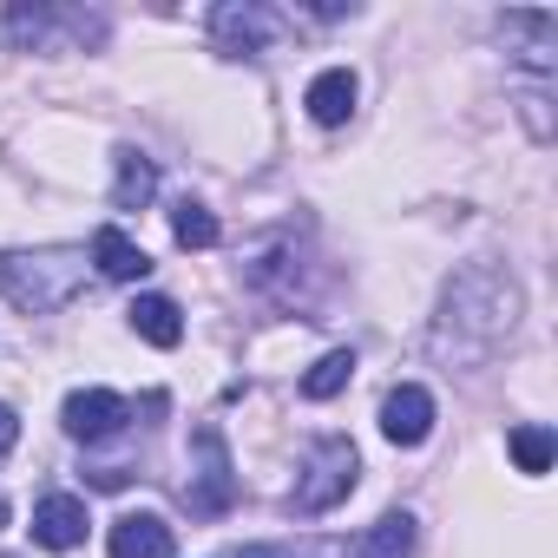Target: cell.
<instances>
[{
    "mask_svg": "<svg viewBox=\"0 0 558 558\" xmlns=\"http://www.w3.org/2000/svg\"><path fill=\"white\" fill-rule=\"evenodd\" d=\"M512 323H519V283L506 269L480 263L447 290V310L434 323V355L440 362H486L512 336Z\"/></svg>",
    "mask_w": 558,
    "mask_h": 558,
    "instance_id": "6da1fadb",
    "label": "cell"
},
{
    "mask_svg": "<svg viewBox=\"0 0 558 558\" xmlns=\"http://www.w3.org/2000/svg\"><path fill=\"white\" fill-rule=\"evenodd\" d=\"M86 290V250H14L0 256V296L27 316H53Z\"/></svg>",
    "mask_w": 558,
    "mask_h": 558,
    "instance_id": "7a4b0ae2",
    "label": "cell"
},
{
    "mask_svg": "<svg viewBox=\"0 0 558 558\" xmlns=\"http://www.w3.org/2000/svg\"><path fill=\"white\" fill-rule=\"evenodd\" d=\"M355 480H362V453H355V440H342V434H323V440L310 447L303 473H296V493H290V506H296L303 519H316V512L342 506V499L355 493Z\"/></svg>",
    "mask_w": 558,
    "mask_h": 558,
    "instance_id": "3957f363",
    "label": "cell"
},
{
    "mask_svg": "<svg viewBox=\"0 0 558 558\" xmlns=\"http://www.w3.org/2000/svg\"><path fill=\"white\" fill-rule=\"evenodd\" d=\"M197 453H204V473H197V486H184V499H191V512H197V519H217V512H230V499H236L230 447H223V434H217V427H197Z\"/></svg>",
    "mask_w": 558,
    "mask_h": 558,
    "instance_id": "277c9868",
    "label": "cell"
},
{
    "mask_svg": "<svg viewBox=\"0 0 558 558\" xmlns=\"http://www.w3.org/2000/svg\"><path fill=\"white\" fill-rule=\"evenodd\" d=\"M125 421H132V408H125V395H112V388H80V395H66V408H60V427H66L73 440H112Z\"/></svg>",
    "mask_w": 558,
    "mask_h": 558,
    "instance_id": "5b68a950",
    "label": "cell"
},
{
    "mask_svg": "<svg viewBox=\"0 0 558 558\" xmlns=\"http://www.w3.org/2000/svg\"><path fill=\"white\" fill-rule=\"evenodd\" d=\"M210 34L223 40V53H263L269 40H276V14L269 8H236V0H223V8L210 14Z\"/></svg>",
    "mask_w": 558,
    "mask_h": 558,
    "instance_id": "8992f818",
    "label": "cell"
},
{
    "mask_svg": "<svg viewBox=\"0 0 558 558\" xmlns=\"http://www.w3.org/2000/svg\"><path fill=\"white\" fill-rule=\"evenodd\" d=\"M381 434L395 440V447H421L427 434H434V395L427 388H395L388 401H381Z\"/></svg>",
    "mask_w": 558,
    "mask_h": 558,
    "instance_id": "52a82bcc",
    "label": "cell"
},
{
    "mask_svg": "<svg viewBox=\"0 0 558 558\" xmlns=\"http://www.w3.org/2000/svg\"><path fill=\"white\" fill-rule=\"evenodd\" d=\"M34 538H40L47 551H73V545H86V499H73V493H47V499L34 506Z\"/></svg>",
    "mask_w": 558,
    "mask_h": 558,
    "instance_id": "ba28073f",
    "label": "cell"
},
{
    "mask_svg": "<svg viewBox=\"0 0 558 558\" xmlns=\"http://www.w3.org/2000/svg\"><path fill=\"white\" fill-rule=\"evenodd\" d=\"M106 551H112V558H171L178 545H171V525H165L158 512H125V519L112 525Z\"/></svg>",
    "mask_w": 558,
    "mask_h": 558,
    "instance_id": "9c48e42d",
    "label": "cell"
},
{
    "mask_svg": "<svg viewBox=\"0 0 558 558\" xmlns=\"http://www.w3.org/2000/svg\"><path fill=\"white\" fill-rule=\"evenodd\" d=\"M355 73L349 66H329V73H316L310 80V93H303V106H310V119L316 125H349V112H355Z\"/></svg>",
    "mask_w": 558,
    "mask_h": 558,
    "instance_id": "30bf717a",
    "label": "cell"
},
{
    "mask_svg": "<svg viewBox=\"0 0 558 558\" xmlns=\"http://www.w3.org/2000/svg\"><path fill=\"white\" fill-rule=\"evenodd\" d=\"M93 263H99V276H112V283H138V276L151 269V256H145L119 223H106V230L93 236Z\"/></svg>",
    "mask_w": 558,
    "mask_h": 558,
    "instance_id": "8fae6325",
    "label": "cell"
},
{
    "mask_svg": "<svg viewBox=\"0 0 558 558\" xmlns=\"http://www.w3.org/2000/svg\"><path fill=\"white\" fill-rule=\"evenodd\" d=\"M125 316H132V329H138L151 349H178V342H184V316H178L171 296H138Z\"/></svg>",
    "mask_w": 558,
    "mask_h": 558,
    "instance_id": "7c38bea8",
    "label": "cell"
},
{
    "mask_svg": "<svg viewBox=\"0 0 558 558\" xmlns=\"http://www.w3.org/2000/svg\"><path fill=\"white\" fill-rule=\"evenodd\" d=\"M151 191H158V165L145 158V151H119V184H112V210H145L151 204Z\"/></svg>",
    "mask_w": 558,
    "mask_h": 558,
    "instance_id": "4fadbf2b",
    "label": "cell"
},
{
    "mask_svg": "<svg viewBox=\"0 0 558 558\" xmlns=\"http://www.w3.org/2000/svg\"><path fill=\"white\" fill-rule=\"evenodd\" d=\"M408 551H414V512H381L355 545V558H408Z\"/></svg>",
    "mask_w": 558,
    "mask_h": 558,
    "instance_id": "5bb4252c",
    "label": "cell"
},
{
    "mask_svg": "<svg viewBox=\"0 0 558 558\" xmlns=\"http://www.w3.org/2000/svg\"><path fill=\"white\" fill-rule=\"evenodd\" d=\"M349 375H355V349H329V355L303 375V395H310V401H329V395L349 388Z\"/></svg>",
    "mask_w": 558,
    "mask_h": 558,
    "instance_id": "9a60e30c",
    "label": "cell"
},
{
    "mask_svg": "<svg viewBox=\"0 0 558 558\" xmlns=\"http://www.w3.org/2000/svg\"><path fill=\"white\" fill-rule=\"evenodd\" d=\"M171 236H178L184 250H210V243H217L223 230H217V217H210V210H204L197 197H184V204L171 210Z\"/></svg>",
    "mask_w": 558,
    "mask_h": 558,
    "instance_id": "2e32d148",
    "label": "cell"
},
{
    "mask_svg": "<svg viewBox=\"0 0 558 558\" xmlns=\"http://www.w3.org/2000/svg\"><path fill=\"white\" fill-rule=\"evenodd\" d=\"M506 447H512L519 473H532V480H538V473H551V434H545V427H512V440H506Z\"/></svg>",
    "mask_w": 558,
    "mask_h": 558,
    "instance_id": "e0dca14e",
    "label": "cell"
},
{
    "mask_svg": "<svg viewBox=\"0 0 558 558\" xmlns=\"http://www.w3.org/2000/svg\"><path fill=\"white\" fill-rule=\"evenodd\" d=\"M14 440H21V421H14V408H8V401H0V453H8Z\"/></svg>",
    "mask_w": 558,
    "mask_h": 558,
    "instance_id": "ac0fdd59",
    "label": "cell"
},
{
    "mask_svg": "<svg viewBox=\"0 0 558 558\" xmlns=\"http://www.w3.org/2000/svg\"><path fill=\"white\" fill-rule=\"evenodd\" d=\"M230 558H290V551H276V545H243V551H230Z\"/></svg>",
    "mask_w": 558,
    "mask_h": 558,
    "instance_id": "d6986e66",
    "label": "cell"
},
{
    "mask_svg": "<svg viewBox=\"0 0 558 558\" xmlns=\"http://www.w3.org/2000/svg\"><path fill=\"white\" fill-rule=\"evenodd\" d=\"M0 525H8V499H0Z\"/></svg>",
    "mask_w": 558,
    "mask_h": 558,
    "instance_id": "ffe728a7",
    "label": "cell"
}]
</instances>
